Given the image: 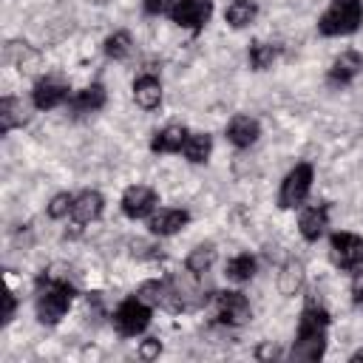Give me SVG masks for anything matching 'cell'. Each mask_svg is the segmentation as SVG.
Instances as JSON below:
<instances>
[{
  "instance_id": "cell-1",
  "label": "cell",
  "mask_w": 363,
  "mask_h": 363,
  "mask_svg": "<svg viewBox=\"0 0 363 363\" xmlns=\"http://www.w3.org/2000/svg\"><path fill=\"white\" fill-rule=\"evenodd\" d=\"M326 329H329V312L318 301H306L298 318V332H295L289 357L303 363L320 360L326 354Z\"/></svg>"
},
{
  "instance_id": "cell-2",
  "label": "cell",
  "mask_w": 363,
  "mask_h": 363,
  "mask_svg": "<svg viewBox=\"0 0 363 363\" xmlns=\"http://www.w3.org/2000/svg\"><path fill=\"white\" fill-rule=\"evenodd\" d=\"M74 286L68 284V278H60L54 272H45L37 278V295H34V312H37V320L45 323V326H57L71 303H74Z\"/></svg>"
},
{
  "instance_id": "cell-3",
  "label": "cell",
  "mask_w": 363,
  "mask_h": 363,
  "mask_svg": "<svg viewBox=\"0 0 363 363\" xmlns=\"http://www.w3.org/2000/svg\"><path fill=\"white\" fill-rule=\"evenodd\" d=\"M363 26V0H332L318 17V34L349 37Z\"/></svg>"
},
{
  "instance_id": "cell-4",
  "label": "cell",
  "mask_w": 363,
  "mask_h": 363,
  "mask_svg": "<svg viewBox=\"0 0 363 363\" xmlns=\"http://www.w3.org/2000/svg\"><path fill=\"white\" fill-rule=\"evenodd\" d=\"M150 312H153V306H147L139 295H130L113 309L111 323L122 337H136L150 326Z\"/></svg>"
},
{
  "instance_id": "cell-5",
  "label": "cell",
  "mask_w": 363,
  "mask_h": 363,
  "mask_svg": "<svg viewBox=\"0 0 363 363\" xmlns=\"http://www.w3.org/2000/svg\"><path fill=\"white\" fill-rule=\"evenodd\" d=\"M312 182H315V170L309 162H298L281 182V190H278V207L284 210H295L306 201L309 190H312Z\"/></svg>"
},
{
  "instance_id": "cell-6",
  "label": "cell",
  "mask_w": 363,
  "mask_h": 363,
  "mask_svg": "<svg viewBox=\"0 0 363 363\" xmlns=\"http://www.w3.org/2000/svg\"><path fill=\"white\" fill-rule=\"evenodd\" d=\"M213 312H216L218 323H224V326H244V323H250V318H252V306H250L247 295L238 292V289L216 292V298H213Z\"/></svg>"
},
{
  "instance_id": "cell-7",
  "label": "cell",
  "mask_w": 363,
  "mask_h": 363,
  "mask_svg": "<svg viewBox=\"0 0 363 363\" xmlns=\"http://www.w3.org/2000/svg\"><path fill=\"white\" fill-rule=\"evenodd\" d=\"M68 91H71V88H68V79H65V77H60V74H45V77H40V79L34 82V88H31V105H34L37 111H54V108H60L62 102L71 99Z\"/></svg>"
},
{
  "instance_id": "cell-8",
  "label": "cell",
  "mask_w": 363,
  "mask_h": 363,
  "mask_svg": "<svg viewBox=\"0 0 363 363\" xmlns=\"http://www.w3.org/2000/svg\"><path fill=\"white\" fill-rule=\"evenodd\" d=\"M329 258L340 269H357L363 264V238L357 233H332L329 238Z\"/></svg>"
},
{
  "instance_id": "cell-9",
  "label": "cell",
  "mask_w": 363,
  "mask_h": 363,
  "mask_svg": "<svg viewBox=\"0 0 363 363\" xmlns=\"http://www.w3.org/2000/svg\"><path fill=\"white\" fill-rule=\"evenodd\" d=\"M213 17V0H176L170 9V20L179 28L187 31H201Z\"/></svg>"
},
{
  "instance_id": "cell-10",
  "label": "cell",
  "mask_w": 363,
  "mask_h": 363,
  "mask_svg": "<svg viewBox=\"0 0 363 363\" xmlns=\"http://www.w3.org/2000/svg\"><path fill=\"white\" fill-rule=\"evenodd\" d=\"M119 207H122V213H125L128 218H133V221H136V218H150L153 210L159 207V196H156V190L147 187V184H130V187L122 193Z\"/></svg>"
},
{
  "instance_id": "cell-11",
  "label": "cell",
  "mask_w": 363,
  "mask_h": 363,
  "mask_svg": "<svg viewBox=\"0 0 363 363\" xmlns=\"http://www.w3.org/2000/svg\"><path fill=\"white\" fill-rule=\"evenodd\" d=\"M190 221V213L182 210V207H159L153 210V216L147 218V227L153 235L159 238H167V235H176L179 230H184Z\"/></svg>"
},
{
  "instance_id": "cell-12",
  "label": "cell",
  "mask_w": 363,
  "mask_h": 363,
  "mask_svg": "<svg viewBox=\"0 0 363 363\" xmlns=\"http://www.w3.org/2000/svg\"><path fill=\"white\" fill-rule=\"evenodd\" d=\"M360 71H363V57L349 48V51H343V54H337V57L332 60V65H329V71H326V82L335 85V88H343V85H349Z\"/></svg>"
},
{
  "instance_id": "cell-13",
  "label": "cell",
  "mask_w": 363,
  "mask_h": 363,
  "mask_svg": "<svg viewBox=\"0 0 363 363\" xmlns=\"http://www.w3.org/2000/svg\"><path fill=\"white\" fill-rule=\"evenodd\" d=\"M224 133H227V142H230L233 147H250V145L258 142L261 125H258V119H252V116H247V113H235V116L227 122Z\"/></svg>"
},
{
  "instance_id": "cell-14",
  "label": "cell",
  "mask_w": 363,
  "mask_h": 363,
  "mask_svg": "<svg viewBox=\"0 0 363 363\" xmlns=\"http://www.w3.org/2000/svg\"><path fill=\"white\" fill-rule=\"evenodd\" d=\"M329 227V207L326 204H312L303 207L298 216V230L303 235V241H318Z\"/></svg>"
},
{
  "instance_id": "cell-15",
  "label": "cell",
  "mask_w": 363,
  "mask_h": 363,
  "mask_svg": "<svg viewBox=\"0 0 363 363\" xmlns=\"http://www.w3.org/2000/svg\"><path fill=\"white\" fill-rule=\"evenodd\" d=\"M105 210V199L96 190H82L79 196H74V207H71V218L77 224H94Z\"/></svg>"
},
{
  "instance_id": "cell-16",
  "label": "cell",
  "mask_w": 363,
  "mask_h": 363,
  "mask_svg": "<svg viewBox=\"0 0 363 363\" xmlns=\"http://www.w3.org/2000/svg\"><path fill=\"white\" fill-rule=\"evenodd\" d=\"M102 105H105V88H102L99 82L85 85L82 91L71 94V99H68V108H71V113H74V116H88V113H96Z\"/></svg>"
},
{
  "instance_id": "cell-17",
  "label": "cell",
  "mask_w": 363,
  "mask_h": 363,
  "mask_svg": "<svg viewBox=\"0 0 363 363\" xmlns=\"http://www.w3.org/2000/svg\"><path fill=\"white\" fill-rule=\"evenodd\" d=\"M187 136H190V130H187L184 125H176V122H173V125H164L162 130L153 133L150 150H153V153H182Z\"/></svg>"
},
{
  "instance_id": "cell-18",
  "label": "cell",
  "mask_w": 363,
  "mask_h": 363,
  "mask_svg": "<svg viewBox=\"0 0 363 363\" xmlns=\"http://www.w3.org/2000/svg\"><path fill=\"white\" fill-rule=\"evenodd\" d=\"M133 102L142 111H153L162 105V82L156 74H142L133 82Z\"/></svg>"
},
{
  "instance_id": "cell-19",
  "label": "cell",
  "mask_w": 363,
  "mask_h": 363,
  "mask_svg": "<svg viewBox=\"0 0 363 363\" xmlns=\"http://www.w3.org/2000/svg\"><path fill=\"white\" fill-rule=\"evenodd\" d=\"M6 62L14 65L20 74H28V71L37 68L40 54H37L28 43H23V40H11V43H6Z\"/></svg>"
},
{
  "instance_id": "cell-20",
  "label": "cell",
  "mask_w": 363,
  "mask_h": 363,
  "mask_svg": "<svg viewBox=\"0 0 363 363\" xmlns=\"http://www.w3.org/2000/svg\"><path fill=\"white\" fill-rule=\"evenodd\" d=\"M303 281H306L303 264H301L298 258L284 261V267H281V272H278V292L286 295V298H292V295H298V292L303 289Z\"/></svg>"
},
{
  "instance_id": "cell-21",
  "label": "cell",
  "mask_w": 363,
  "mask_h": 363,
  "mask_svg": "<svg viewBox=\"0 0 363 363\" xmlns=\"http://www.w3.org/2000/svg\"><path fill=\"white\" fill-rule=\"evenodd\" d=\"M28 119L26 105L17 96H3L0 99V133H11L14 128H20Z\"/></svg>"
},
{
  "instance_id": "cell-22",
  "label": "cell",
  "mask_w": 363,
  "mask_h": 363,
  "mask_svg": "<svg viewBox=\"0 0 363 363\" xmlns=\"http://www.w3.org/2000/svg\"><path fill=\"white\" fill-rule=\"evenodd\" d=\"M258 17V3L255 0H230L224 9V20L233 28H247Z\"/></svg>"
},
{
  "instance_id": "cell-23",
  "label": "cell",
  "mask_w": 363,
  "mask_h": 363,
  "mask_svg": "<svg viewBox=\"0 0 363 363\" xmlns=\"http://www.w3.org/2000/svg\"><path fill=\"white\" fill-rule=\"evenodd\" d=\"M182 153L187 156V162H193V164H204V162L210 159V153H213V136L204 133V130L190 133L187 142H184V147H182Z\"/></svg>"
},
{
  "instance_id": "cell-24",
  "label": "cell",
  "mask_w": 363,
  "mask_h": 363,
  "mask_svg": "<svg viewBox=\"0 0 363 363\" xmlns=\"http://www.w3.org/2000/svg\"><path fill=\"white\" fill-rule=\"evenodd\" d=\"M281 48L275 43H264V40H255L250 43V51H247V60H250V68L252 71H267L272 68V62L278 60Z\"/></svg>"
},
{
  "instance_id": "cell-25",
  "label": "cell",
  "mask_w": 363,
  "mask_h": 363,
  "mask_svg": "<svg viewBox=\"0 0 363 363\" xmlns=\"http://www.w3.org/2000/svg\"><path fill=\"white\" fill-rule=\"evenodd\" d=\"M255 269H258L255 255H250V252H238V255H233V258L227 261L224 275H227L230 281H235V284H244V281H250V278L255 275Z\"/></svg>"
},
{
  "instance_id": "cell-26",
  "label": "cell",
  "mask_w": 363,
  "mask_h": 363,
  "mask_svg": "<svg viewBox=\"0 0 363 363\" xmlns=\"http://www.w3.org/2000/svg\"><path fill=\"white\" fill-rule=\"evenodd\" d=\"M136 295L147 303V306H162V309H170V286H167V278L164 281H145Z\"/></svg>"
},
{
  "instance_id": "cell-27",
  "label": "cell",
  "mask_w": 363,
  "mask_h": 363,
  "mask_svg": "<svg viewBox=\"0 0 363 363\" xmlns=\"http://www.w3.org/2000/svg\"><path fill=\"white\" fill-rule=\"evenodd\" d=\"M213 264H216V244H210V241L196 244V247L190 250L187 261H184V267H187L190 272H196V275L210 272V267H213Z\"/></svg>"
},
{
  "instance_id": "cell-28",
  "label": "cell",
  "mask_w": 363,
  "mask_h": 363,
  "mask_svg": "<svg viewBox=\"0 0 363 363\" xmlns=\"http://www.w3.org/2000/svg\"><path fill=\"white\" fill-rule=\"evenodd\" d=\"M102 51H105L108 60H116V62H119V60H128L130 51H133V40H130L128 31H113L111 37H105Z\"/></svg>"
},
{
  "instance_id": "cell-29",
  "label": "cell",
  "mask_w": 363,
  "mask_h": 363,
  "mask_svg": "<svg viewBox=\"0 0 363 363\" xmlns=\"http://www.w3.org/2000/svg\"><path fill=\"white\" fill-rule=\"evenodd\" d=\"M71 207H74V196L71 193H57L48 201V216L51 218H65V216H71Z\"/></svg>"
},
{
  "instance_id": "cell-30",
  "label": "cell",
  "mask_w": 363,
  "mask_h": 363,
  "mask_svg": "<svg viewBox=\"0 0 363 363\" xmlns=\"http://www.w3.org/2000/svg\"><path fill=\"white\" fill-rule=\"evenodd\" d=\"M176 6V0H142V9L145 14L150 17H159V14H170V9Z\"/></svg>"
},
{
  "instance_id": "cell-31",
  "label": "cell",
  "mask_w": 363,
  "mask_h": 363,
  "mask_svg": "<svg viewBox=\"0 0 363 363\" xmlns=\"http://www.w3.org/2000/svg\"><path fill=\"white\" fill-rule=\"evenodd\" d=\"M349 292H352V301H354L357 306H363V269H360V267H357L354 275H352V286H349Z\"/></svg>"
},
{
  "instance_id": "cell-32",
  "label": "cell",
  "mask_w": 363,
  "mask_h": 363,
  "mask_svg": "<svg viewBox=\"0 0 363 363\" xmlns=\"http://www.w3.org/2000/svg\"><path fill=\"white\" fill-rule=\"evenodd\" d=\"M159 352H162V343H159L156 337H147V340H142V346H139V357H145V360L159 357Z\"/></svg>"
},
{
  "instance_id": "cell-33",
  "label": "cell",
  "mask_w": 363,
  "mask_h": 363,
  "mask_svg": "<svg viewBox=\"0 0 363 363\" xmlns=\"http://www.w3.org/2000/svg\"><path fill=\"white\" fill-rule=\"evenodd\" d=\"M14 309H17V298H14V292L9 289V292H6V312H3V323H9V320L14 318Z\"/></svg>"
},
{
  "instance_id": "cell-34",
  "label": "cell",
  "mask_w": 363,
  "mask_h": 363,
  "mask_svg": "<svg viewBox=\"0 0 363 363\" xmlns=\"http://www.w3.org/2000/svg\"><path fill=\"white\" fill-rule=\"evenodd\" d=\"M349 360H352V363H357V360H363V349H357V352H354V354H352Z\"/></svg>"
}]
</instances>
